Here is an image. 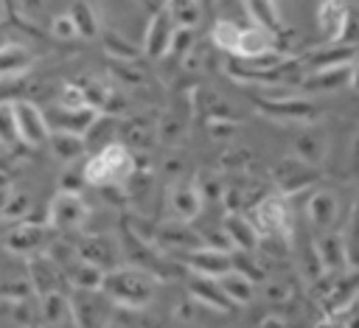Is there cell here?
I'll list each match as a JSON object with an SVG mask.
<instances>
[{"instance_id":"cell-1","label":"cell","mask_w":359,"mask_h":328,"mask_svg":"<svg viewBox=\"0 0 359 328\" xmlns=\"http://www.w3.org/2000/svg\"><path fill=\"white\" fill-rule=\"evenodd\" d=\"M132 174H135V154L121 140L98 149L81 165L84 185H93V188H121Z\"/></svg>"},{"instance_id":"cell-2","label":"cell","mask_w":359,"mask_h":328,"mask_svg":"<svg viewBox=\"0 0 359 328\" xmlns=\"http://www.w3.org/2000/svg\"><path fill=\"white\" fill-rule=\"evenodd\" d=\"M157 289V280L151 272L140 269V266H115L104 275V286L101 292L109 297V303L115 306H129V308H143L151 303Z\"/></svg>"},{"instance_id":"cell-3","label":"cell","mask_w":359,"mask_h":328,"mask_svg":"<svg viewBox=\"0 0 359 328\" xmlns=\"http://www.w3.org/2000/svg\"><path fill=\"white\" fill-rule=\"evenodd\" d=\"M255 107L261 115L272 118V121H283V123H311L317 118V104L311 98L303 95H272V98H255Z\"/></svg>"},{"instance_id":"cell-4","label":"cell","mask_w":359,"mask_h":328,"mask_svg":"<svg viewBox=\"0 0 359 328\" xmlns=\"http://www.w3.org/2000/svg\"><path fill=\"white\" fill-rule=\"evenodd\" d=\"M90 216L87 202L81 199V193H53V199L48 202V227L56 233H73L79 230Z\"/></svg>"},{"instance_id":"cell-5","label":"cell","mask_w":359,"mask_h":328,"mask_svg":"<svg viewBox=\"0 0 359 328\" xmlns=\"http://www.w3.org/2000/svg\"><path fill=\"white\" fill-rule=\"evenodd\" d=\"M50 227L48 224H36V221H20L6 233V252L11 255H25V258H36L48 250L50 244Z\"/></svg>"},{"instance_id":"cell-6","label":"cell","mask_w":359,"mask_h":328,"mask_svg":"<svg viewBox=\"0 0 359 328\" xmlns=\"http://www.w3.org/2000/svg\"><path fill=\"white\" fill-rule=\"evenodd\" d=\"M359 53V45H345V42H325L314 50H309L300 64L303 73H320V70H339V67H353Z\"/></svg>"},{"instance_id":"cell-7","label":"cell","mask_w":359,"mask_h":328,"mask_svg":"<svg viewBox=\"0 0 359 328\" xmlns=\"http://www.w3.org/2000/svg\"><path fill=\"white\" fill-rule=\"evenodd\" d=\"M258 233H266V235H286L289 238V230H292V213H289V205L283 196H264L255 207H252V219Z\"/></svg>"},{"instance_id":"cell-8","label":"cell","mask_w":359,"mask_h":328,"mask_svg":"<svg viewBox=\"0 0 359 328\" xmlns=\"http://www.w3.org/2000/svg\"><path fill=\"white\" fill-rule=\"evenodd\" d=\"M109 297L104 292H73L70 314L76 328H104L109 317Z\"/></svg>"},{"instance_id":"cell-9","label":"cell","mask_w":359,"mask_h":328,"mask_svg":"<svg viewBox=\"0 0 359 328\" xmlns=\"http://www.w3.org/2000/svg\"><path fill=\"white\" fill-rule=\"evenodd\" d=\"M182 264L191 269V275L196 278H210V280H219L224 278L227 272H233V250H216V247H199L194 252H185L182 255Z\"/></svg>"},{"instance_id":"cell-10","label":"cell","mask_w":359,"mask_h":328,"mask_svg":"<svg viewBox=\"0 0 359 328\" xmlns=\"http://www.w3.org/2000/svg\"><path fill=\"white\" fill-rule=\"evenodd\" d=\"M14 115H17L20 143H25V146H45L48 143L50 129L45 121V109H39L34 101L22 98V101H14Z\"/></svg>"},{"instance_id":"cell-11","label":"cell","mask_w":359,"mask_h":328,"mask_svg":"<svg viewBox=\"0 0 359 328\" xmlns=\"http://www.w3.org/2000/svg\"><path fill=\"white\" fill-rule=\"evenodd\" d=\"M174 31H177V25H174V20H171L165 3H163V6L151 14V20H149V25H146L143 48H140V50H143L149 59H163V56H168Z\"/></svg>"},{"instance_id":"cell-12","label":"cell","mask_w":359,"mask_h":328,"mask_svg":"<svg viewBox=\"0 0 359 328\" xmlns=\"http://www.w3.org/2000/svg\"><path fill=\"white\" fill-rule=\"evenodd\" d=\"M101 112L84 107V109H67V107H50L45 109V121H48V129L50 132H65V135H79L84 137L90 132V126L95 123Z\"/></svg>"},{"instance_id":"cell-13","label":"cell","mask_w":359,"mask_h":328,"mask_svg":"<svg viewBox=\"0 0 359 328\" xmlns=\"http://www.w3.org/2000/svg\"><path fill=\"white\" fill-rule=\"evenodd\" d=\"M269 53H278L275 36L269 31H264V28L241 25V34H238V45H236L233 59L236 62H255V59H264Z\"/></svg>"},{"instance_id":"cell-14","label":"cell","mask_w":359,"mask_h":328,"mask_svg":"<svg viewBox=\"0 0 359 328\" xmlns=\"http://www.w3.org/2000/svg\"><path fill=\"white\" fill-rule=\"evenodd\" d=\"M314 250L323 266V275H342L348 269V250H345V238L342 233H320V238H314Z\"/></svg>"},{"instance_id":"cell-15","label":"cell","mask_w":359,"mask_h":328,"mask_svg":"<svg viewBox=\"0 0 359 328\" xmlns=\"http://www.w3.org/2000/svg\"><path fill=\"white\" fill-rule=\"evenodd\" d=\"M154 235H157V241H160L163 247H168V250H174V252H180V255L205 247V238H202L199 233H194L188 224L177 221V219H168V221L157 224Z\"/></svg>"},{"instance_id":"cell-16","label":"cell","mask_w":359,"mask_h":328,"mask_svg":"<svg viewBox=\"0 0 359 328\" xmlns=\"http://www.w3.org/2000/svg\"><path fill=\"white\" fill-rule=\"evenodd\" d=\"M224 238H227V244L233 247V250H238V252H255L258 250V244H261V233L255 230V224L247 219V216H241V213H227L224 216Z\"/></svg>"},{"instance_id":"cell-17","label":"cell","mask_w":359,"mask_h":328,"mask_svg":"<svg viewBox=\"0 0 359 328\" xmlns=\"http://www.w3.org/2000/svg\"><path fill=\"white\" fill-rule=\"evenodd\" d=\"M25 266H28V283L39 297L62 292V275L65 272L53 261H48L45 255H36V258H28Z\"/></svg>"},{"instance_id":"cell-18","label":"cell","mask_w":359,"mask_h":328,"mask_svg":"<svg viewBox=\"0 0 359 328\" xmlns=\"http://www.w3.org/2000/svg\"><path fill=\"white\" fill-rule=\"evenodd\" d=\"M168 210L177 221L188 224L202 213V199L194 188V182H174L168 188Z\"/></svg>"},{"instance_id":"cell-19","label":"cell","mask_w":359,"mask_h":328,"mask_svg":"<svg viewBox=\"0 0 359 328\" xmlns=\"http://www.w3.org/2000/svg\"><path fill=\"white\" fill-rule=\"evenodd\" d=\"M34 67V53L22 42H3L0 45V81L22 78Z\"/></svg>"},{"instance_id":"cell-20","label":"cell","mask_w":359,"mask_h":328,"mask_svg":"<svg viewBox=\"0 0 359 328\" xmlns=\"http://www.w3.org/2000/svg\"><path fill=\"white\" fill-rule=\"evenodd\" d=\"M348 20H351V8L345 3L328 0V3H320L317 6V25H320L325 42H342L345 28H348Z\"/></svg>"},{"instance_id":"cell-21","label":"cell","mask_w":359,"mask_h":328,"mask_svg":"<svg viewBox=\"0 0 359 328\" xmlns=\"http://www.w3.org/2000/svg\"><path fill=\"white\" fill-rule=\"evenodd\" d=\"M306 216L314 227H320L323 233H328L337 219H339V199L334 191H314L306 202Z\"/></svg>"},{"instance_id":"cell-22","label":"cell","mask_w":359,"mask_h":328,"mask_svg":"<svg viewBox=\"0 0 359 328\" xmlns=\"http://www.w3.org/2000/svg\"><path fill=\"white\" fill-rule=\"evenodd\" d=\"M314 177H317V171L309 168V165H303V163L294 160V157H286V160L278 163V168H275V179H278V185H280L283 193H292V191H300V188L311 185Z\"/></svg>"},{"instance_id":"cell-23","label":"cell","mask_w":359,"mask_h":328,"mask_svg":"<svg viewBox=\"0 0 359 328\" xmlns=\"http://www.w3.org/2000/svg\"><path fill=\"white\" fill-rule=\"evenodd\" d=\"M188 294H191V300H196V303H202V306H210V308H216V311H230V308H233L230 300L224 297L219 280H210V278H196V275H194L191 283H188Z\"/></svg>"},{"instance_id":"cell-24","label":"cell","mask_w":359,"mask_h":328,"mask_svg":"<svg viewBox=\"0 0 359 328\" xmlns=\"http://www.w3.org/2000/svg\"><path fill=\"white\" fill-rule=\"evenodd\" d=\"M79 258L98 266L101 272H109L115 269L112 266V258H115V250H112V241H107L104 235H90L81 247H79Z\"/></svg>"},{"instance_id":"cell-25","label":"cell","mask_w":359,"mask_h":328,"mask_svg":"<svg viewBox=\"0 0 359 328\" xmlns=\"http://www.w3.org/2000/svg\"><path fill=\"white\" fill-rule=\"evenodd\" d=\"M0 328H36L22 297H0Z\"/></svg>"},{"instance_id":"cell-26","label":"cell","mask_w":359,"mask_h":328,"mask_svg":"<svg viewBox=\"0 0 359 328\" xmlns=\"http://www.w3.org/2000/svg\"><path fill=\"white\" fill-rule=\"evenodd\" d=\"M323 157H325V137L320 132L309 129L294 140V160H300L303 165L317 168L323 163Z\"/></svg>"},{"instance_id":"cell-27","label":"cell","mask_w":359,"mask_h":328,"mask_svg":"<svg viewBox=\"0 0 359 328\" xmlns=\"http://www.w3.org/2000/svg\"><path fill=\"white\" fill-rule=\"evenodd\" d=\"M42 300V322L48 328H65L67 322H73V314H70V300L65 292H56V294H45L39 297Z\"/></svg>"},{"instance_id":"cell-28","label":"cell","mask_w":359,"mask_h":328,"mask_svg":"<svg viewBox=\"0 0 359 328\" xmlns=\"http://www.w3.org/2000/svg\"><path fill=\"white\" fill-rule=\"evenodd\" d=\"M65 275H67V280L73 283L76 292H101V286H104V275H107V272H101L98 266H93V264H87V261L79 258Z\"/></svg>"},{"instance_id":"cell-29","label":"cell","mask_w":359,"mask_h":328,"mask_svg":"<svg viewBox=\"0 0 359 328\" xmlns=\"http://www.w3.org/2000/svg\"><path fill=\"white\" fill-rule=\"evenodd\" d=\"M348 78H351V67L306 73L303 81H300V90H306V93H325V90H337V87L348 84Z\"/></svg>"},{"instance_id":"cell-30","label":"cell","mask_w":359,"mask_h":328,"mask_svg":"<svg viewBox=\"0 0 359 328\" xmlns=\"http://www.w3.org/2000/svg\"><path fill=\"white\" fill-rule=\"evenodd\" d=\"M219 286H222V292H224V297L230 300V306H244V303H250L252 300V294H255V283L252 280H247L241 272H227L224 278H219Z\"/></svg>"},{"instance_id":"cell-31","label":"cell","mask_w":359,"mask_h":328,"mask_svg":"<svg viewBox=\"0 0 359 328\" xmlns=\"http://www.w3.org/2000/svg\"><path fill=\"white\" fill-rule=\"evenodd\" d=\"M244 8H247V14L252 17V25H255V28H264V31H269L272 36L280 34V11H278L275 3L252 0V3H247Z\"/></svg>"},{"instance_id":"cell-32","label":"cell","mask_w":359,"mask_h":328,"mask_svg":"<svg viewBox=\"0 0 359 328\" xmlns=\"http://www.w3.org/2000/svg\"><path fill=\"white\" fill-rule=\"evenodd\" d=\"M67 17H70V22H73V28H76V36H95L98 34V11H95V6L93 3H70V8H67Z\"/></svg>"},{"instance_id":"cell-33","label":"cell","mask_w":359,"mask_h":328,"mask_svg":"<svg viewBox=\"0 0 359 328\" xmlns=\"http://www.w3.org/2000/svg\"><path fill=\"white\" fill-rule=\"evenodd\" d=\"M48 146H50L53 154H56L59 160H65V163H73V160L81 157L84 149H87L84 137H79V135H65V132H50Z\"/></svg>"},{"instance_id":"cell-34","label":"cell","mask_w":359,"mask_h":328,"mask_svg":"<svg viewBox=\"0 0 359 328\" xmlns=\"http://www.w3.org/2000/svg\"><path fill=\"white\" fill-rule=\"evenodd\" d=\"M17 143H20V132H17L14 98H0V146L14 149Z\"/></svg>"},{"instance_id":"cell-35","label":"cell","mask_w":359,"mask_h":328,"mask_svg":"<svg viewBox=\"0 0 359 328\" xmlns=\"http://www.w3.org/2000/svg\"><path fill=\"white\" fill-rule=\"evenodd\" d=\"M165 8H168V14H171V20H174L177 28H191V31H196V25H199V20H202V6H199V3L182 0V3H165Z\"/></svg>"},{"instance_id":"cell-36","label":"cell","mask_w":359,"mask_h":328,"mask_svg":"<svg viewBox=\"0 0 359 328\" xmlns=\"http://www.w3.org/2000/svg\"><path fill=\"white\" fill-rule=\"evenodd\" d=\"M194 107H196V112H202L205 121L227 118V104H224L213 90H196V93H194Z\"/></svg>"},{"instance_id":"cell-37","label":"cell","mask_w":359,"mask_h":328,"mask_svg":"<svg viewBox=\"0 0 359 328\" xmlns=\"http://www.w3.org/2000/svg\"><path fill=\"white\" fill-rule=\"evenodd\" d=\"M238 34H241V25H236L233 20H219L216 25H213V31H210V39H213V45L219 48V50H224V53H236V45H238Z\"/></svg>"},{"instance_id":"cell-38","label":"cell","mask_w":359,"mask_h":328,"mask_svg":"<svg viewBox=\"0 0 359 328\" xmlns=\"http://www.w3.org/2000/svg\"><path fill=\"white\" fill-rule=\"evenodd\" d=\"M194 188H196L202 205H205V202H219V199H224V185H222L219 174H213V171H199Z\"/></svg>"},{"instance_id":"cell-39","label":"cell","mask_w":359,"mask_h":328,"mask_svg":"<svg viewBox=\"0 0 359 328\" xmlns=\"http://www.w3.org/2000/svg\"><path fill=\"white\" fill-rule=\"evenodd\" d=\"M154 135H157L163 143H168V146H177V143H180V137L185 135V121H182L177 112H165V115L157 121V129H154Z\"/></svg>"},{"instance_id":"cell-40","label":"cell","mask_w":359,"mask_h":328,"mask_svg":"<svg viewBox=\"0 0 359 328\" xmlns=\"http://www.w3.org/2000/svg\"><path fill=\"white\" fill-rule=\"evenodd\" d=\"M342 238H345V250H348V266L359 269V205H356L351 224H348V233H342Z\"/></svg>"},{"instance_id":"cell-41","label":"cell","mask_w":359,"mask_h":328,"mask_svg":"<svg viewBox=\"0 0 359 328\" xmlns=\"http://www.w3.org/2000/svg\"><path fill=\"white\" fill-rule=\"evenodd\" d=\"M104 48L109 50V56L118 59V64H123V62H135V59H137V48H135L132 42H126L123 36H118V34H109V36L104 39Z\"/></svg>"},{"instance_id":"cell-42","label":"cell","mask_w":359,"mask_h":328,"mask_svg":"<svg viewBox=\"0 0 359 328\" xmlns=\"http://www.w3.org/2000/svg\"><path fill=\"white\" fill-rule=\"evenodd\" d=\"M194 45H196V42H194V31H191V28H177V31H174V39H171V50H168V53H171V56H177V59L182 62V56H185Z\"/></svg>"},{"instance_id":"cell-43","label":"cell","mask_w":359,"mask_h":328,"mask_svg":"<svg viewBox=\"0 0 359 328\" xmlns=\"http://www.w3.org/2000/svg\"><path fill=\"white\" fill-rule=\"evenodd\" d=\"M50 34H53L56 39H73V36H76V28H73L67 11H62V14H56V17L50 20Z\"/></svg>"},{"instance_id":"cell-44","label":"cell","mask_w":359,"mask_h":328,"mask_svg":"<svg viewBox=\"0 0 359 328\" xmlns=\"http://www.w3.org/2000/svg\"><path fill=\"white\" fill-rule=\"evenodd\" d=\"M0 210H3L6 216H11V219H22L25 210H28V196H25V193H11Z\"/></svg>"},{"instance_id":"cell-45","label":"cell","mask_w":359,"mask_h":328,"mask_svg":"<svg viewBox=\"0 0 359 328\" xmlns=\"http://www.w3.org/2000/svg\"><path fill=\"white\" fill-rule=\"evenodd\" d=\"M208 132H210V137H213V140H222V137H227V135L233 132V121H230V118L208 121Z\"/></svg>"},{"instance_id":"cell-46","label":"cell","mask_w":359,"mask_h":328,"mask_svg":"<svg viewBox=\"0 0 359 328\" xmlns=\"http://www.w3.org/2000/svg\"><path fill=\"white\" fill-rule=\"evenodd\" d=\"M314 328H345L339 317H323L320 322H314Z\"/></svg>"},{"instance_id":"cell-47","label":"cell","mask_w":359,"mask_h":328,"mask_svg":"<svg viewBox=\"0 0 359 328\" xmlns=\"http://www.w3.org/2000/svg\"><path fill=\"white\" fill-rule=\"evenodd\" d=\"M348 87H351L353 93H359V62H353V67H351V78H348Z\"/></svg>"},{"instance_id":"cell-48","label":"cell","mask_w":359,"mask_h":328,"mask_svg":"<svg viewBox=\"0 0 359 328\" xmlns=\"http://www.w3.org/2000/svg\"><path fill=\"white\" fill-rule=\"evenodd\" d=\"M342 325H345V328H359V314H351V317H342Z\"/></svg>"},{"instance_id":"cell-49","label":"cell","mask_w":359,"mask_h":328,"mask_svg":"<svg viewBox=\"0 0 359 328\" xmlns=\"http://www.w3.org/2000/svg\"><path fill=\"white\" fill-rule=\"evenodd\" d=\"M3 8H6V6H3V3H0V20H3Z\"/></svg>"}]
</instances>
